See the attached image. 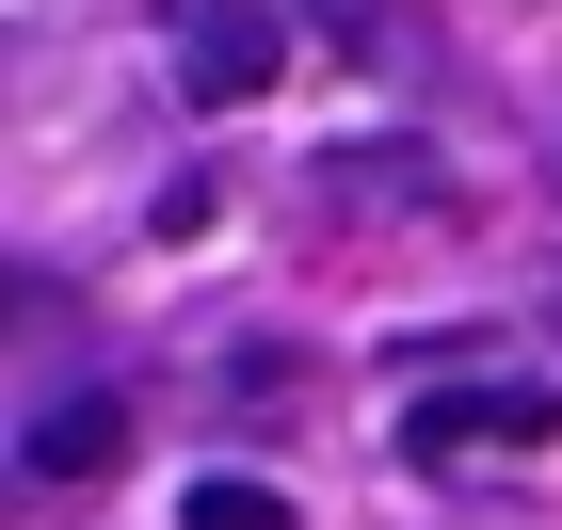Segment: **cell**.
<instances>
[{"instance_id": "6da1fadb", "label": "cell", "mask_w": 562, "mask_h": 530, "mask_svg": "<svg viewBox=\"0 0 562 530\" xmlns=\"http://www.w3.org/2000/svg\"><path fill=\"white\" fill-rule=\"evenodd\" d=\"M547 435H562V386H530V370H467V386L402 402V466L418 483H515Z\"/></svg>"}, {"instance_id": "7a4b0ae2", "label": "cell", "mask_w": 562, "mask_h": 530, "mask_svg": "<svg viewBox=\"0 0 562 530\" xmlns=\"http://www.w3.org/2000/svg\"><path fill=\"white\" fill-rule=\"evenodd\" d=\"M161 81L193 97V113H258V97L290 81V16H273V0H177L161 16Z\"/></svg>"}, {"instance_id": "3957f363", "label": "cell", "mask_w": 562, "mask_h": 530, "mask_svg": "<svg viewBox=\"0 0 562 530\" xmlns=\"http://www.w3.org/2000/svg\"><path fill=\"white\" fill-rule=\"evenodd\" d=\"M16 466H33V483H97V466H130V402H113V386H65L33 435H16Z\"/></svg>"}, {"instance_id": "277c9868", "label": "cell", "mask_w": 562, "mask_h": 530, "mask_svg": "<svg viewBox=\"0 0 562 530\" xmlns=\"http://www.w3.org/2000/svg\"><path fill=\"white\" fill-rule=\"evenodd\" d=\"M177 530H290V498H273V483H241V466H210V483L177 498Z\"/></svg>"}, {"instance_id": "5b68a950", "label": "cell", "mask_w": 562, "mask_h": 530, "mask_svg": "<svg viewBox=\"0 0 562 530\" xmlns=\"http://www.w3.org/2000/svg\"><path fill=\"white\" fill-rule=\"evenodd\" d=\"M338 48H370V65H386V48H418V0H338Z\"/></svg>"}, {"instance_id": "8992f818", "label": "cell", "mask_w": 562, "mask_h": 530, "mask_svg": "<svg viewBox=\"0 0 562 530\" xmlns=\"http://www.w3.org/2000/svg\"><path fill=\"white\" fill-rule=\"evenodd\" d=\"M547 193H562V145H547Z\"/></svg>"}]
</instances>
